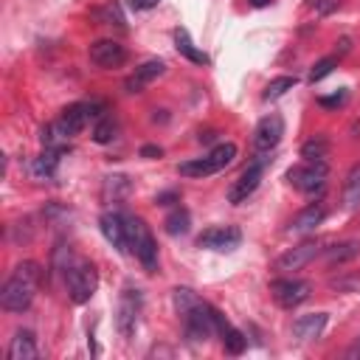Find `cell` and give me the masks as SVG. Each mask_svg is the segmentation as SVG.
Returning a JSON list of instances; mask_svg holds the SVG:
<instances>
[{"label": "cell", "mask_w": 360, "mask_h": 360, "mask_svg": "<svg viewBox=\"0 0 360 360\" xmlns=\"http://www.w3.org/2000/svg\"><path fill=\"white\" fill-rule=\"evenodd\" d=\"M42 281V270L37 262H20L14 273L6 278L0 290V307L6 312H25L34 301V292Z\"/></svg>", "instance_id": "obj_1"}, {"label": "cell", "mask_w": 360, "mask_h": 360, "mask_svg": "<svg viewBox=\"0 0 360 360\" xmlns=\"http://www.w3.org/2000/svg\"><path fill=\"white\" fill-rule=\"evenodd\" d=\"M326 160H304L287 172V183L309 200H321L326 188Z\"/></svg>", "instance_id": "obj_2"}, {"label": "cell", "mask_w": 360, "mask_h": 360, "mask_svg": "<svg viewBox=\"0 0 360 360\" xmlns=\"http://www.w3.org/2000/svg\"><path fill=\"white\" fill-rule=\"evenodd\" d=\"M127 242H129V250L135 253V259L141 262V267L146 273H155L158 270V245L141 217H127Z\"/></svg>", "instance_id": "obj_3"}, {"label": "cell", "mask_w": 360, "mask_h": 360, "mask_svg": "<svg viewBox=\"0 0 360 360\" xmlns=\"http://www.w3.org/2000/svg\"><path fill=\"white\" fill-rule=\"evenodd\" d=\"M233 158H236V146L233 143H217L205 158H194V160L180 163L177 172L183 177H208V174H217L225 166H231Z\"/></svg>", "instance_id": "obj_4"}, {"label": "cell", "mask_w": 360, "mask_h": 360, "mask_svg": "<svg viewBox=\"0 0 360 360\" xmlns=\"http://www.w3.org/2000/svg\"><path fill=\"white\" fill-rule=\"evenodd\" d=\"M65 284H68V295L73 304H84L93 298L96 287H98V273L90 262H73L65 270Z\"/></svg>", "instance_id": "obj_5"}, {"label": "cell", "mask_w": 360, "mask_h": 360, "mask_svg": "<svg viewBox=\"0 0 360 360\" xmlns=\"http://www.w3.org/2000/svg\"><path fill=\"white\" fill-rule=\"evenodd\" d=\"M214 307L211 304H205L202 298L194 304V307H188L180 318H183V329H186V338L188 340H194V343H202V340H208L214 332H217V323H214Z\"/></svg>", "instance_id": "obj_6"}, {"label": "cell", "mask_w": 360, "mask_h": 360, "mask_svg": "<svg viewBox=\"0 0 360 360\" xmlns=\"http://www.w3.org/2000/svg\"><path fill=\"white\" fill-rule=\"evenodd\" d=\"M90 118H101V112H96V104H70L62 110V115L53 121V127L68 141V138H76Z\"/></svg>", "instance_id": "obj_7"}, {"label": "cell", "mask_w": 360, "mask_h": 360, "mask_svg": "<svg viewBox=\"0 0 360 360\" xmlns=\"http://www.w3.org/2000/svg\"><path fill=\"white\" fill-rule=\"evenodd\" d=\"M264 169H267V158H256L253 163H248V169L239 174V180L228 188V202H233V205H239V202H245L256 188H259V183H262V177H264Z\"/></svg>", "instance_id": "obj_8"}, {"label": "cell", "mask_w": 360, "mask_h": 360, "mask_svg": "<svg viewBox=\"0 0 360 360\" xmlns=\"http://www.w3.org/2000/svg\"><path fill=\"white\" fill-rule=\"evenodd\" d=\"M270 292H273V301L281 309H292V307H298V304H304L309 298V281H301V278H276L270 284Z\"/></svg>", "instance_id": "obj_9"}, {"label": "cell", "mask_w": 360, "mask_h": 360, "mask_svg": "<svg viewBox=\"0 0 360 360\" xmlns=\"http://www.w3.org/2000/svg\"><path fill=\"white\" fill-rule=\"evenodd\" d=\"M138 315H141V292L127 287V290L121 292L118 309H115V326H118L121 338H132V335H135Z\"/></svg>", "instance_id": "obj_10"}, {"label": "cell", "mask_w": 360, "mask_h": 360, "mask_svg": "<svg viewBox=\"0 0 360 360\" xmlns=\"http://www.w3.org/2000/svg\"><path fill=\"white\" fill-rule=\"evenodd\" d=\"M281 135H284V121H281V115L270 112V115H264V118L256 124V129H253V149H256L259 155L273 152V149L278 146Z\"/></svg>", "instance_id": "obj_11"}, {"label": "cell", "mask_w": 360, "mask_h": 360, "mask_svg": "<svg viewBox=\"0 0 360 360\" xmlns=\"http://www.w3.org/2000/svg\"><path fill=\"white\" fill-rule=\"evenodd\" d=\"M239 242H242V231L236 225H214V228H208V231H202L197 236V245L200 248L222 250V253L239 248Z\"/></svg>", "instance_id": "obj_12"}, {"label": "cell", "mask_w": 360, "mask_h": 360, "mask_svg": "<svg viewBox=\"0 0 360 360\" xmlns=\"http://www.w3.org/2000/svg\"><path fill=\"white\" fill-rule=\"evenodd\" d=\"M87 53H90V62L98 68H118L127 62V48L115 39H96Z\"/></svg>", "instance_id": "obj_13"}, {"label": "cell", "mask_w": 360, "mask_h": 360, "mask_svg": "<svg viewBox=\"0 0 360 360\" xmlns=\"http://www.w3.org/2000/svg\"><path fill=\"white\" fill-rule=\"evenodd\" d=\"M98 228H101L104 239H107L115 250H121V253L129 250V242H127V217H124V214H118V211L101 214V217H98Z\"/></svg>", "instance_id": "obj_14"}, {"label": "cell", "mask_w": 360, "mask_h": 360, "mask_svg": "<svg viewBox=\"0 0 360 360\" xmlns=\"http://www.w3.org/2000/svg\"><path fill=\"white\" fill-rule=\"evenodd\" d=\"M318 253H321V245H318V242H301V245L284 250V253L276 259V267H278V270H301V267L309 264Z\"/></svg>", "instance_id": "obj_15"}, {"label": "cell", "mask_w": 360, "mask_h": 360, "mask_svg": "<svg viewBox=\"0 0 360 360\" xmlns=\"http://www.w3.org/2000/svg\"><path fill=\"white\" fill-rule=\"evenodd\" d=\"M163 70H166V65H163L160 59H149V62L138 65L132 76H127L124 90H127V93H141L146 84H152L158 76H163Z\"/></svg>", "instance_id": "obj_16"}, {"label": "cell", "mask_w": 360, "mask_h": 360, "mask_svg": "<svg viewBox=\"0 0 360 360\" xmlns=\"http://www.w3.org/2000/svg\"><path fill=\"white\" fill-rule=\"evenodd\" d=\"M326 219V208H323V202H309L307 208H301L295 217H292V222H290V231L292 233H309V231H315L321 222Z\"/></svg>", "instance_id": "obj_17"}, {"label": "cell", "mask_w": 360, "mask_h": 360, "mask_svg": "<svg viewBox=\"0 0 360 360\" xmlns=\"http://www.w3.org/2000/svg\"><path fill=\"white\" fill-rule=\"evenodd\" d=\"M214 323H217V335H219V340H222L225 352H231V354H242V352H245V346H248V338H245L236 326H231V323L225 321V315H222V312H214Z\"/></svg>", "instance_id": "obj_18"}, {"label": "cell", "mask_w": 360, "mask_h": 360, "mask_svg": "<svg viewBox=\"0 0 360 360\" xmlns=\"http://www.w3.org/2000/svg\"><path fill=\"white\" fill-rule=\"evenodd\" d=\"M323 326H326V312H309V315L295 318L292 335H295L298 340H315V338H321Z\"/></svg>", "instance_id": "obj_19"}, {"label": "cell", "mask_w": 360, "mask_h": 360, "mask_svg": "<svg viewBox=\"0 0 360 360\" xmlns=\"http://www.w3.org/2000/svg\"><path fill=\"white\" fill-rule=\"evenodd\" d=\"M37 357V340L34 332L20 329L8 343V360H34Z\"/></svg>", "instance_id": "obj_20"}, {"label": "cell", "mask_w": 360, "mask_h": 360, "mask_svg": "<svg viewBox=\"0 0 360 360\" xmlns=\"http://www.w3.org/2000/svg\"><path fill=\"white\" fill-rule=\"evenodd\" d=\"M59 155H62V149H48V146H45L42 155L34 158V163H31V174H34L37 180H51V177L56 174Z\"/></svg>", "instance_id": "obj_21"}, {"label": "cell", "mask_w": 360, "mask_h": 360, "mask_svg": "<svg viewBox=\"0 0 360 360\" xmlns=\"http://www.w3.org/2000/svg\"><path fill=\"white\" fill-rule=\"evenodd\" d=\"M174 48H177V53L186 56L188 62H194V65H208V53H202V51L191 42V37H188L186 28H174Z\"/></svg>", "instance_id": "obj_22"}, {"label": "cell", "mask_w": 360, "mask_h": 360, "mask_svg": "<svg viewBox=\"0 0 360 360\" xmlns=\"http://www.w3.org/2000/svg\"><path fill=\"white\" fill-rule=\"evenodd\" d=\"M354 256H360V242L357 239H346L340 245L326 248V262L329 264H343V262H352Z\"/></svg>", "instance_id": "obj_23"}, {"label": "cell", "mask_w": 360, "mask_h": 360, "mask_svg": "<svg viewBox=\"0 0 360 360\" xmlns=\"http://www.w3.org/2000/svg\"><path fill=\"white\" fill-rule=\"evenodd\" d=\"M93 17L101 22V25H115V28H127V20H124V11L115 0H107L104 6H98L93 11Z\"/></svg>", "instance_id": "obj_24"}, {"label": "cell", "mask_w": 360, "mask_h": 360, "mask_svg": "<svg viewBox=\"0 0 360 360\" xmlns=\"http://www.w3.org/2000/svg\"><path fill=\"white\" fill-rule=\"evenodd\" d=\"M163 225H166V233H172V236H183V233H188V225H191V214L186 211V208H174L166 219H163Z\"/></svg>", "instance_id": "obj_25"}, {"label": "cell", "mask_w": 360, "mask_h": 360, "mask_svg": "<svg viewBox=\"0 0 360 360\" xmlns=\"http://www.w3.org/2000/svg\"><path fill=\"white\" fill-rule=\"evenodd\" d=\"M326 155H329V141L323 135H315L301 146V158L304 160H326Z\"/></svg>", "instance_id": "obj_26"}, {"label": "cell", "mask_w": 360, "mask_h": 360, "mask_svg": "<svg viewBox=\"0 0 360 360\" xmlns=\"http://www.w3.org/2000/svg\"><path fill=\"white\" fill-rule=\"evenodd\" d=\"M343 208H349V211L360 208V169H354L343 186Z\"/></svg>", "instance_id": "obj_27"}, {"label": "cell", "mask_w": 360, "mask_h": 360, "mask_svg": "<svg viewBox=\"0 0 360 360\" xmlns=\"http://www.w3.org/2000/svg\"><path fill=\"white\" fill-rule=\"evenodd\" d=\"M295 82H298L295 76H276V79H270V82H267V87H264V93H262V96H264L267 101H276V98H281L287 90H292V87H295Z\"/></svg>", "instance_id": "obj_28"}, {"label": "cell", "mask_w": 360, "mask_h": 360, "mask_svg": "<svg viewBox=\"0 0 360 360\" xmlns=\"http://www.w3.org/2000/svg\"><path fill=\"white\" fill-rule=\"evenodd\" d=\"M335 68H338V56H323V59H318V62L312 65V70H309V82L315 84V82L326 79V76H329Z\"/></svg>", "instance_id": "obj_29"}, {"label": "cell", "mask_w": 360, "mask_h": 360, "mask_svg": "<svg viewBox=\"0 0 360 360\" xmlns=\"http://www.w3.org/2000/svg\"><path fill=\"white\" fill-rule=\"evenodd\" d=\"M112 135H115V124H112V118H110V115H101V118L96 121L93 141H96V143H110Z\"/></svg>", "instance_id": "obj_30"}, {"label": "cell", "mask_w": 360, "mask_h": 360, "mask_svg": "<svg viewBox=\"0 0 360 360\" xmlns=\"http://www.w3.org/2000/svg\"><path fill=\"white\" fill-rule=\"evenodd\" d=\"M118 191L127 194V191H129V180L121 177V174H118V177H107V180H104V197L112 194V200H118Z\"/></svg>", "instance_id": "obj_31"}, {"label": "cell", "mask_w": 360, "mask_h": 360, "mask_svg": "<svg viewBox=\"0 0 360 360\" xmlns=\"http://www.w3.org/2000/svg\"><path fill=\"white\" fill-rule=\"evenodd\" d=\"M346 98H349V93H346V90H340V93H335V96H321V98H318V104L332 110V107H343V104H346Z\"/></svg>", "instance_id": "obj_32"}, {"label": "cell", "mask_w": 360, "mask_h": 360, "mask_svg": "<svg viewBox=\"0 0 360 360\" xmlns=\"http://www.w3.org/2000/svg\"><path fill=\"white\" fill-rule=\"evenodd\" d=\"M160 0H129V8L135 11H146V8H155Z\"/></svg>", "instance_id": "obj_33"}, {"label": "cell", "mask_w": 360, "mask_h": 360, "mask_svg": "<svg viewBox=\"0 0 360 360\" xmlns=\"http://www.w3.org/2000/svg\"><path fill=\"white\" fill-rule=\"evenodd\" d=\"M340 0H318V14H329L332 8H338Z\"/></svg>", "instance_id": "obj_34"}, {"label": "cell", "mask_w": 360, "mask_h": 360, "mask_svg": "<svg viewBox=\"0 0 360 360\" xmlns=\"http://www.w3.org/2000/svg\"><path fill=\"white\" fill-rule=\"evenodd\" d=\"M160 152H163L160 146H143L141 149V158H160Z\"/></svg>", "instance_id": "obj_35"}, {"label": "cell", "mask_w": 360, "mask_h": 360, "mask_svg": "<svg viewBox=\"0 0 360 360\" xmlns=\"http://www.w3.org/2000/svg\"><path fill=\"white\" fill-rule=\"evenodd\" d=\"M174 197H177L174 191H166V194H160V197H158L155 202H160V205H169V200H174Z\"/></svg>", "instance_id": "obj_36"}, {"label": "cell", "mask_w": 360, "mask_h": 360, "mask_svg": "<svg viewBox=\"0 0 360 360\" xmlns=\"http://www.w3.org/2000/svg\"><path fill=\"white\" fill-rule=\"evenodd\" d=\"M248 3H250V6H256V8H262V6H270L273 0H248Z\"/></svg>", "instance_id": "obj_37"}, {"label": "cell", "mask_w": 360, "mask_h": 360, "mask_svg": "<svg viewBox=\"0 0 360 360\" xmlns=\"http://www.w3.org/2000/svg\"><path fill=\"white\" fill-rule=\"evenodd\" d=\"M352 354H360V340H357V346H354V352Z\"/></svg>", "instance_id": "obj_38"}]
</instances>
